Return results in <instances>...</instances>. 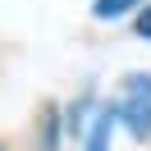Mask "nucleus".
<instances>
[{"instance_id": "f03ea898", "label": "nucleus", "mask_w": 151, "mask_h": 151, "mask_svg": "<svg viewBox=\"0 0 151 151\" xmlns=\"http://www.w3.org/2000/svg\"><path fill=\"white\" fill-rule=\"evenodd\" d=\"M142 0H96L92 5V14L96 19H119V14H128V9H137Z\"/></svg>"}, {"instance_id": "20e7f679", "label": "nucleus", "mask_w": 151, "mask_h": 151, "mask_svg": "<svg viewBox=\"0 0 151 151\" xmlns=\"http://www.w3.org/2000/svg\"><path fill=\"white\" fill-rule=\"evenodd\" d=\"M137 32H142V37L151 41V5H147V9H142V14H137Z\"/></svg>"}, {"instance_id": "f257e3e1", "label": "nucleus", "mask_w": 151, "mask_h": 151, "mask_svg": "<svg viewBox=\"0 0 151 151\" xmlns=\"http://www.w3.org/2000/svg\"><path fill=\"white\" fill-rule=\"evenodd\" d=\"M119 119L128 124L133 137H147V133H151V78H147V73H133V78H128Z\"/></svg>"}, {"instance_id": "7ed1b4c3", "label": "nucleus", "mask_w": 151, "mask_h": 151, "mask_svg": "<svg viewBox=\"0 0 151 151\" xmlns=\"http://www.w3.org/2000/svg\"><path fill=\"white\" fill-rule=\"evenodd\" d=\"M105 137H110V114H105V119H96L92 137H87V151H105Z\"/></svg>"}, {"instance_id": "39448f33", "label": "nucleus", "mask_w": 151, "mask_h": 151, "mask_svg": "<svg viewBox=\"0 0 151 151\" xmlns=\"http://www.w3.org/2000/svg\"><path fill=\"white\" fill-rule=\"evenodd\" d=\"M0 151H5V147H0Z\"/></svg>"}]
</instances>
